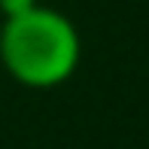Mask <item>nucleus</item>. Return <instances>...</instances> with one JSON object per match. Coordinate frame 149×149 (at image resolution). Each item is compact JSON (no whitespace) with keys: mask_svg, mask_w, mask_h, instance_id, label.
<instances>
[{"mask_svg":"<svg viewBox=\"0 0 149 149\" xmlns=\"http://www.w3.org/2000/svg\"><path fill=\"white\" fill-rule=\"evenodd\" d=\"M82 58L79 31L64 12L31 6L0 22V64L24 88H58L76 73Z\"/></svg>","mask_w":149,"mask_h":149,"instance_id":"obj_1","label":"nucleus"},{"mask_svg":"<svg viewBox=\"0 0 149 149\" xmlns=\"http://www.w3.org/2000/svg\"><path fill=\"white\" fill-rule=\"evenodd\" d=\"M31 6H37V0H0V22L18 15V12H24V9H31Z\"/></svg>","mask_w":149,"mask_h":149,"instance_id":"obj_2","label":"nucleus"}]
</instances>
